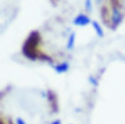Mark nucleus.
Returning <instances> with one entry per match:
<instances>
[{
    "instance_id": "20e7f679",
    "label": "nucleus",
    "mask_w": 125,
    "mask_h": 124,
    "mask_svg": "<svg viewBox=\"0 0 125 124\" xmlns=\"http://www.w3.org/2000/svg\"><path fill=\"white\" fill-rule=\"evenodd\" d=\"M74 23L75 25H78V26H85V25H88V24H90L91 23V20H90V18L88 16V15H85V14H79L75 19H74Z\"/></svg>"
},
{
    "instance_id": "f03ea898",
    "label": "nucleus",
    "mask_w": 125,
    "mask_h": 124,
    "mask_svg": "<svg viewBox=\"0 0 125 124\" xmlns=\"http://www.w3.org/2000/svg\"><path fill=\"white\" fill-rule=\"evenodd\" d=\"M121 19H123V14L120 8H111V24L114 29L121 23Z\"/></svg>"
},
{
    "instance_id": "39448f33",
    "label": "nucleus",
    "mask_w": 125,
    "mask_h": 124,
    "mask_svg": "<svg viewBox=\"0 0 125 124\" xmlns=\"http://www.w3.org/2000/svg\"><path fill=\"white\" fill-rule=\"evenodd\" d=\"M100 13H101V18L104 20V23H105L106 25H110V23H111V15L109 14L108 6H103L101 10H100Z\"/></svg>"
},
{
    "instance_id": "6e6552de",
    "label": "nucleus",
    "mask_w": 125,
    "mask_h": 124,
    "mask_svg": "<svg viewBox=\"0 0 125 124\" xmlns=\"http://www.w3.org/2000/svg\"><path fill=\"white\" fill-rule=\"evenodd\" d=\"M74 44H75V33H71L69 39H68V44H66V48L70 50L74 48Z\"/></svg>"
},
{
    "instance_id": "9b49d317",
    "label": "nucleus",
    "mask_w": 125,
    "mask_h": 124,
    "mask_svg": "<svg viewBox=\"0 0 125 124\" xmlns=\"http://www.w3.org/2000/svg\"><path fill=\"white\" fill-rule=\"evenodd\" d=\"M16 124H26V123L21 118H16Z\"/></svg>"
},
{
    "instance_id": "0eeeda50",
    "label": "nucleus",
    "mask_w": 125,
    "mask_h": 124,
    "mask_svg": "<svg viewBox=\"0 0 125 124\" xmlns=\"http://www.w3.org/2000/svg\"><path fill=\"white\" fill-rule=\"evenodd\" d=\"M91 25H93V28H94V29H95V32H96V34H98L99 36H104L103 28L100 26V24H99L98 22H91Z\"/></svg>"
},
{
    "instance_id": "1a4fd4ad",
    "label": "nucleus",
    "mask_w": 125,
    "mask_h": 124,
    "mask_svg": "<svg viewBox=\"0 0 125 124\" xmlns=\"http://www.w3.org/2000/svg\"><path fill=\"white\" fill-rule=\"evenodd\" d=\"M85 9L86 11H91V0H85Z\"/></svg>"
},
{
    "instance_id": "423d86ee",
    "label": "nucleus",
    "mask_w": 125,
    "mask_h": 124,
    "mask_svg": "<svg viewBox=\"0 0 125 124\" xmlns=\"http://www.w3.org/2000/svg\"><path fill=\"white\" fill-rule=\"evenodd\" d=\"M69 63H61V64H56L55 67H54V69H55V71L56 73H59V74H61V73H66V71L69 70Z\"/></svg>"
},
{
    "instance_id": "9d476101",
    "label": "nucleus",
    "mask_w": 125,
    "mask_h": 124,
    "mask_svg": "<svg viewBox=\"0 0 125 124\" xmlns=\"http://www.w3.org/2000/svg\"><path fill=\"white\" fill-rule=\"evenodd\" d=\"M89 81L91 83L94 87H98V79H96L95 77H90V78H89Z\"/></svg>"
},
{
    "instance_id": "f8f14e48",
    "label": "nucleus",
    "mask_w": 125,
    "mask_h": 124,
    "mask_svg": "<svg viewBox=\"0 0 125 124\" xmlns=\"http://www.w3.org/2000/svg\"><path fill=\"white\" fill-rule=\"evenodd\" d=\"M51 124H61V122H60L59 119H56V120H54V122L51 123Z\"/></svg>"
},
{
    "instance_id": "7ed1b4c3",
    "label": "nucleus",
    "mask_w": 125,
    "mask_h": 124,
    "mask_svg": "<svg viewBox=\"0 0 125 124\" xmlns=\"http://www.w3.org/2000/svg\"><path fill=\"white\" fill-rule=\"evenodd\" d=\"M48 99H49V103H50V107H51V110L54 113L58 112V97L56 94L53 91V90H48Z\"/></svg>"
},
{
    "instance_id": "f257e3e1",
    "label": "nucleus",
    "mask_w": 125,
    "mask_h": 124,
    "mask_svg": "<svg viewBox=\"0 0 125 124\" xmlns=\"http://www.w3.org/2000/svg\"><path fill=\"white\" fill-rule=\"evenodd\" d=\"M40 40H41V36H40L39 32L35 30V32L30 33V35L25 40L24 46H23V54H24V56H26L30 60H36V59L40 58L41 53H39V50H38V46L40 44Z\"/></svg>"
}]
</instances>
